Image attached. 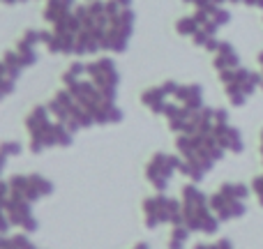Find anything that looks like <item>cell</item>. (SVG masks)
Returning <instances> with one entry per match:
<instances>
[{"label":"cell","mask_w":263,"mask_h":249,"mask_svg":"<svg viewBox=\"0 0 263 249\" xmlns=\"http://www.w3.org/2000/svg\"><path fill=\"white\" fill-rule=\"evenodd\" d=\"M0 3H5V5H18V3H26V0H0Z\"/></svg>","instance_id":"30"},{"label":"cell","mask_w":263,"mask_h":249,"mask_svg":"<svg viewBox=\"0 0 263 249\" xmlns=\"http://www.w3.org/2000/svg\"><path fill=\"white\" fill-rule=\"evenodd\" d=\"M14 86H16V79H12L7 74V67H5V63L0 60V102L5 100V97H9L14 92Z\"/></svg>","instance_id":"16"},{"label":"cell","mask_w":263,"mask_h":249,"mask_svg":"<svg viewBox=\"0 0 263 249\" xmlns=\"http://www.w3.org/2000/svg\"><path fill=\"white\" fill-rule=\"evenodd\" d=\"M30 182H32V187L37 189L40 196H46V194L53 191V182H51L49 178H44L42 173H30Z\"/></svg>","instance_id":"19"},{"label":"cell","mask_w":263,"mask_h":249,"mask_svg":"<svg viewBox=\"0 0 263 249\" xmlns=\"http://www.w3.org/2000/svg\"><path fill=\"white\" fill-rule=\"evenodd\" d=\"M173 100L180 102L182 106H187L192 111H199V109H203V88L196 86V83H192V86H178Z\"/></svg>","instance_id":"9"},{"label":"cell","mask_w":263,"mask_h":249,"mask_svg":"<svg viewBox=\"0 0 263 249\" xmlns=\"http://www.w3.org/2000/svg\"><path fill=\"white\" fill-rule=\"evenodd\" d=\"M132 32H134V12L129 7H120L116 16L111 18V26L102 40V51L123 53L132 40Z\"/></svg>","instance_id":"2"},{"label":"cell","mask_w":263,"mask_h":249,"mask_svg":"<svg viewBox=\"0 0 263 249\" xmlns=\"http://www.w3.org/2000/svg\"><path fill=\"white\" fill-rule=\"evenodd\" d=\"M3 63H5V67H7V74H9L12 79H18V76H21V72L26 69V67L21 65V60H18V55H16V51H14V49L5 53Z\"/></svg>","instance_id":"17"},{"label":"cell","mask_w":263,"mask_h":249,"mask_svg":"<svg viewBox=\"0 0 263 249\" xmlns=\"http://www.w3.org/2000/svg\"><path fill=\"white\" fill-rule=\"evenodd\" d=\"M190 228L185 224H178L171 228V236H168V249H185V242L190 238Z\"/></svg>","instance_id":"15"},{"label":"cell","mask_w":263,"mask_h":249,"mask_svg":"<svg viewBox=\"0 0 263 249\" xmlns=\"http://www.w3.org/2000/svg\"><path fill=\"white\" fill-rule=\"evenodd\" d=\"M12 249H37L32 245V240L28 238V233H16V236H12Z\"/></svg>","instance_id":"23"},{"label":"cell","mask_w":263,"mask_h":249,"mask_svg":"<svg viewBox=\"0 0 263 249\" xmlns=\"http://www.w3.org/2000/svg\"><path fill=\"white\" fill-rule=\"evenodd\" d=\"M55 100H60L65 106H67V113L69 118H72V123L79 127V129H83V127H92L95 125V118H92V113L86 109V106L81 104V102L77 100V97L72 95V92L65 88V90H60L58 95H55Z\"/></svg>","instance_id":"7"},{"label":"cell","mask_w":263,"mask_h":249,"mask_svg":"<svg viewBox=\"0 0 263 249\" xmlns=\"http://www.w3.org/2000/svg\"><path fill=\"white\" fill-rule=\"evenodd\" d=\"M0 249H12V236L0 233Z\"/></svg>","instance_id":"28"},{"label":"cell","mask_w":263,"mask_h":249,"mask_svg":"<svg viewBox=\"0 0 263 249\" xmlns=\"http://www.w3.org/2000/svg\"><path fill=\"white\" fill-rule=\"evenodd\" d=\"M229 3H245V0H229Z\"/></svg>","instance_id":"32"},{"label":"cell","mask_w":263,"mask_h":249,"mask_svg":"<svg viewBox=\"0 0 263 249\" xmlns=\"http://www.w3.org/2000/svg\"><path fill=\"white\" fill-rule=\"evenodd\" d=\"M77 7V0H46V7H44V21H49L51 26L58 21H63L65 16L74 12Z\"/></svg>","instance_id":"10"},{"label":"cell","mask_w":263,"mask_h":249,"mask_svg":"<svg viewBox=\"0 0 263 249\" xmlns=\"http://www.w3.org/2000/svg\"><path fill=\"white\" fill-rule=\"evenodd\" d=\"M30 205H32L30 201L21 199V196H16V194H9L7 203H5V213H7L9 222H12L14 226L23 228L26 233H35L37 228H40V222L32 217Z\"/></svg>","instance_id":"5"},{"label":"cell","mask_w":263,"mask_h":249,"mask_svg":"<svg viewBox=\"0 0 263 249\" xmlns=\"http://www.w3.org/2000/svg\"><path fill=\"white\" fill-rule=\"evenodd\" d=\"M213 134L217 136V141L222 143L224 150L242 152V136H240V131L238 129H233V127H229V125H222V127H217Z\"/></svg>","instance_id":"12"},{"label":"cell","mask_w":263,"mask_h":249,"mask_svg":"<svg viewBox=\"0 0 263 249\" xmlns=\"http://www.w3.org/2000/svg\"><path fill=\"white\" fill-rule=\"evenodd\" d=\"M210 208L213 213L219 217V222L224 219H236L245 215V203L240 199H233V196L224 194V191H217V194L210 196Z\"/></svg>","instance_id":"6"},{"label":"cell","mask_w":263,"mask_h":249,"mask_svg":"<svg viewBox=\"0 0 263 249\" xmlns=\"http://www.w3.org/2000/svg\"><path fill=\"white\" fill-rule=\"evenodd\" d=\"M30 134V152L32 155H42L46 148H51V145H58L55 143V131H53V123H44L40 127H35L32 131H28Z\"/></svg>","instance_id":"8"},{"label":"cell","mask_w":263,"mask_h":249,"mask_svg":"<svg viewBox=\"0 0 263 249\" xmlns=\"http://www.w3.org/2000/svg\"><path fill=\"white\" fill-rule=\"evenodd\" d=\"M86 76L95 83L97 88L102 90V95L106 100H114L118 97V83H120V74L118 67L111 58H100L95 63H88L86 65Z\"/></svg>","instance_id":"3"},{"label":"cell","mask_w":263,"mask_h":249,"mask_svg":"<svg viewBox=\"0 0 263 249\" xmlns=\"http://www.w3.org/2000/svg\"><path fill=\"white\" fill-rule=\"evenodd\" d=\"M143 217L145 226L157 228L162 224H185V215H182V201L164 196V191H159L157 196H150L143 201Z\"/></svg>","instance_id":"1"},{"label":"cell","mask_w":263,"mask_h":249,"mask_svg":"<svg viewBox=\"0 0 263 249\" xmlns=\"http://www.w3.org/2000/svg\"><path fill=\"white\" fill-rule=\"evenodd\" d=\"M9 226H12V222H9L7 213H5V205L0 203V233H7Z\"/></svg>","instance_id":"26"},{"label":"cell","mask_w":263,"mask_h":249,"mask_svg":"<svg viewBox=\"0 0 263 249\" xmlns=\"http://www.w3.org/2000/svg\"><path fill=\"white\" fill-rule=\"evenodd\" d=\"M176 30L185 37H192L196 30H199V21L194 18V14H192V16H182V18H178Z\"/></svg>","instance_id":"18"},{"label":"cell","mask_w":263,"mask_h":249,"mask_svg":"<svg viewBox=\"0 0 263 249\" xmlns=\"http://www.w3.org/2000/svg\"><path fill=\"white\" fill-rule=\"evenodd\" d=\"M219 191H224V194L233 196V199H240V201L247 199V194H250V189H247L245 185H240V182H224Z\"/></svg>","instance_id":"20"},{"label":"cell","mask_w":263,"mask_h":249,"mask_svg":"<svg viewBox=\"0 0 263 249\" xmlns=\"http://www.w3.org/2000/svg\"><path fill=\"white\" fill-rule=\"evenodd\" d=\"M9 194H12V187H9V180H0V203H7Z\"/></svg>","instance_id":"25"},{"label":"cell","mask_w":263,"mask_h":249,"mask_svg":"<svg viewBox=\"0 0 263 249\" xmlns=\"http://www.w3.org/2000/svg\"><path fill=\"white\" fill-rule=\"evenodd\" d=\"M9 187H12V194L21 196V199L30 201V203H35V201L42 199V196L37 194V189L32 187L30 176H12L9 178Z\"/></svg>","instance_id":"14"},{"label":"cell","mask_w":263,"mask_h":249,"mask_svg":"<svg viewBox=\"0 0 263 249\" xmlns=\"http://www.w3.org/2000/svg\"><path fill=\"white\" fill-rule=\"evenodd\" d=\"M176 171H178V155L155 152L153 159L148 162V166H145V178L157 191H164Z\"/></svg>","instance_id":"4"},{"label":"cell","mask_w":263,"mask_h":249,"mask_svg":"<svg viewBox=\"0 0 263 249\" xmlns=\"http://www.w3.org/2000/svg\"><path fill=\"white\" fill-rule=\"evenodd\" d=\"M81 76H86V65H83V63H74L72 67L63 74V83L67 86V83L77 81V79H81Z\"/></svg>","instance_id":"21"},{"label":"cell","mask_w":263,"mask_h":249,"mask_svg":"<svg viewBox=\"0 0 263 249\" xmlns=\"http://www.w3.org/2000/svg\"><path fill=\"white\" fill-rule=\"evenodd\" d=\"M261 143H263V136H261ZM261 150H263V145H261Z\"/></svg>","instance_id":"33"},{"label":"cell","mask_w":263,"mask_h":249,"mask_svg":"<svg viewBox=\"0 0 263 249\" xmlns=\"http://www.w3.org/2000/svg\"><path fill=\"white\" fill-rule=\"evenodd\" d=\"M5 164H7V157L0 152V176H3V171H5Z\"/></svg>","instance_id":"29"},{"label":"cell","mask_w":263,"mask_h":249,"mask_svg":"<svg viewBox=\"0 0 263 249\" xmlns=\"http://www.w3.org/2000/svg\"><path fill=\"white\" fill-rule=\"evenodd\" d=\"M0 152H3L5 157H18V155L23 152V148L18 141H3V143H0Z\"/></svg>","instance_id":"22"},{"label":"cell","mask_w":263,"mask_h":249,"mask_svg":"<svg viewBox=\"0 0 263 249\" xmlns=\"http://www.w3.org/2000/svg\"><path fill=\"white\" fill-rule=\"evenodd\" d=\"M238 67V53L229 42H219L215 49V69L224 72V69H233Z\"/></svg>","instance_id":"11"},{"label":"cell","mask_w":263,"mask_h":249,"mask_svg":"<svg viewBox=\"0 0 263 249\" xmlns=\"http://www.w3.org/2000/svg\"><path fill=\"white\" fill-rule=\"evenodd\" d=\"M134 249H150V247H148V245H145V242H139V245H136Z\"/></svg>","instance_id":"31"},{"label":"cell","mask_w":263,"mask_h":249,"mask_svg":"<svg viewBox=\"0 0 263 249\" xmlns=\"http://www.w3.org/2000/svg\"><path fill=\"white\" fill-rule=\"evenodd\" d=\"M254 191L259 194V201H261V205H263V176H259L254 180Z\"/></svg>","instance_id":"27"},{"label":"cell","mask_w":263,"mask_h":249,"mask_svg":"<svg viewBox=\"0 0 263 249\" xmlns=\"http://www.w3.org/2000/svg\"><path fill=\"white\" fill-rule=\"evenodd\" d=\"M187 5H194L196 9H205V7H213V5H222L224 0H182Z\"/></svg>","instance_id":"24"},{"label":"cell","mask_w":263,"mask_h":249,"mask_svg":"<svg viewBox=\"0 0 263 249\" xmlns=\"http://www.w3.org/2000/svg\"><path fill=\"white\" fill-rule=\"evenodd\" d=\"M141 102H143V106H148L153 113L162 116L164 113V106H166V102H168V95L164 92L162 86H153V88H148V90H143Z\"/></svg>","instance_id":"13"}]
</instances>
